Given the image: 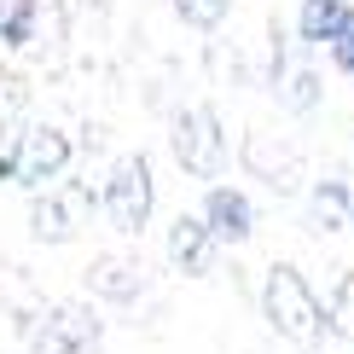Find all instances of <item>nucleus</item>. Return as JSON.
<instances>
[{
	"label": "nucleus",
	"instance_id": "obj_1",
	"mask_svg": "<svg viewBox=\"0 0 354 354\" xmlns=\"http://www.w3.org/2000/svg\"><path fill=\"white\" fill-rule=\"evenodd\" d=\"M261 314H268V326L279 337H290V343H319V337H326V302L314 297V285H308L302 268H290V261H273V268L261 273Z\"/></svg>",
	"mask_w": 354,
	"mask_h": 354
},
{
	"label": "nucleus",
	"instance_id": "obj_2",
	"mask_svg": "<svg viewBox=\"0 0 354 354\" xmlns=\"http://www.w3.org/2000/svg\"><path fill=\"white\" fill-rule=\"evenodd\" d=\"M29 354H87L105 343V319L93 314V302H47L35 314L18 319Z\"/></svg>",
	"mask_w": 354,
	"mask_h": 354
},
{
	"label": "nucleus",
	"instance_id": "obj_3",
	"mask_svg": "<svg viewBox=\"0 0 354 354\" xmlns=\"http://www.w3.org/2000/svg\"><path fill=\"white\" fill-rule=\"evenodd\" d=\"M64 169H70V140L58 134V128H47V122L18 128L12 145L0 151V180H12V186L47 192V186L64 180Z\"/></svg>",
	"mask_w": 354,
	"mask_h": 354
},
{
	"label": "nucleus",
	"instance_id": "obj_4",
	"mask_svg": "<svg viewBox=\"0 0 354 354\" xmlns=\"http://www.w3.org/2000/svg\"><path fill=\"white\" fill-rule=\"evenodd\" d=\"M169 145H174V163H180L192 180H203V186H215V174L227 169V128H221V116L209 105L174 111Z\"/></svg>",
	"mask_w": 354,
	"mask_h": 354
},
{
	"label": "nucleus",
	"instance_id": "obj_5",
	"mask_svg": "<svg viewBox=\"0 0 354 354\" xmlns=\"http://www.w3.org/2000/svg\"><path fill=\"white\" fill-rule=\"evenodd\" d=\"M151 203H157V180H151V163L134 151V157H116L111 163V180L99 192V209L116 232H145V221H151Z\"/></svg>",
	"mask_w": 354,
	"mask_h": 354
},
{
	"label": "nucleus",
	"instance_id": "obj_6",
	"mask_svg": "<svg viewBox=\"0 0 354 354\" xmlns=\"http://www.w3.org/2000/svg\"><path fill=\"white\" fill-rule=\"evenodd\" d=\"M93 203H99V192L82 186V180H64L58 192H35V203H29V239H41V244H70V239L87 227Z\"/></svg>",
	"mask_w": 354,
	"mask_h": 354
},
{
	"label": "nucleus",
	"instance_id": "obj_7",
	"mask_svg": "<svg viewBox=\"0 0 354 354\" xmlns=\"http://www.w3.org/2000/svg\"><path fill=\"white\" fill-rule=\"evenodd\" d=\"M163 250H169V268L186 273V279H203L215 261V239L203 227V215H174L169 232H163Z\"/></svg>",
	"mask_w": 354,
	"mask_h": 354
},
{
	"label": "nucleus",
	"instance_id": "obj_8",
	"mask_svg": "<svg viewBox=\"0 0 354 354\" xmlns=\"http://www.w3.org/2000/svg\"><path fill=\"white\" fill-rule=\"evenodd\" d=\"M203 227H209L215 244H244L256 232V209L239 186H209L203 192Z\"/></svg>",
	"mask_w": 354,
	"mask_h": 354
},
{
	"label": "nucleus",
	"instance_id": "obj_9",
	"mask_svg": "<svg viewBox=\"0 0 354 354\" xmlns=\"http://www.w3.org/2000/svg\"><path fill=\"white\" fill-rule=\"evenodd\" d=\"M348 29H354L348 0H302V12H297V41L302 47H337Z\"/></svg>",
	"mask_w": 354,
	"mask_h": 354
},
{
	"label": "nucleus",
	"instance_id": "obj_10",
	"mask_svg": "<svg viewBox=\"0 0 354 354\" xmlns=\"http://www.w3.org/2000/svg\"><path fill=\"white\" fill-rule=\"evenodd\" d=\"M87 290L105 297V302H116V308H134V297L145 290V279H140V268L128 256H99L93 268H87Z\"/></svg>",
	"mask_w": 354,
	"mask_h": 354
},
{
	"label": "nucleus",
	"instance_id": "obj_11",
	"mask_svg": "<svg viewBox=\"0 0 354 354\" xmlns=\"http://www.w3.org/2000/svg\"><path fill=\"white\" fill-rule=\"evenodd\" d=\"M244 163L256 169L273 192H297V151H290V145H273L268 151V134H250L244 140Z\"/></svg>",
	"mask_w": 354,
	"mask_h": 354
},
{
	"label": "nucleus",
	"instance_id": "obj_12",
	"mask_svg": "<svg viewBox=\"0 0 354 354\" xmlns=\"http://www.w3.org/2000/svg\"><path fill=\"white\" fill-rule=\"evenodd\" d=\"M308 209H314V227L319 232L348 227V180H319L314 192H308Z\"/></svg>",
	"mask_w": 354,
	"mask_h": 354
},
{
	"label": "nucleus",
	"instance_id": "obj_13",
	"mask_svg": "<svg viewBox=\"0 0 354 354\" xmlns=\"http://www.w3.org/2000/svg\"><path fill=\"white\" fill-rule=\"evenodd\" d=\"M273 76H285V82H279V93H285L290 111H314L319 105V76L308 64H285V58H273Z\"/></svg>",
	"mask_w": 354,
	"mask_h": 354
},
{
	"label": "nucleus",
	"instance_id": "obj_14",
	"mask_svg": "<svg viewBox=\"0 0 354 354\" xmlns=\"http://www.w3.org/2000/svg\"><path fill=\"white\" fill-rule=\"evenodd\" d=\"M326 331H343L354 343V268L331 285V302H326Z\"/></svg>",
	"mask_w": 354,
	"mask_h": 354
},
{
	"label": "nucleus",
	"instance_id": "obj_15",
	"mask_svg": "<svg viewBox=\"0 0 354 354\" xmlns=\"http://www.w3.org/2000/svg\"><path fill=\"white\" fill-rule=\"evenodd\" d=\"M29 35H35V0H12V6L0 12V41H6V47H24Z\"/></svg>",
	"mask_w": 354,
	"mask_h": 354
},
{
	"label": "nucleus",
	"instance_id": "obj_16",
	"mask_svg": "<svg viewBox=\"0 0 354 354\" xmlns=\"http://www.w3.org/2000/svg\"><path fill=\"white\" fill-rule=\"evenodd\" d=\"M174 12H180L192 29H221V18H227V0H174Z\"/></svg>",
	"mask_w": 354,
	"mask_h": 354
},
{
	"label": "nucleus",
	"instance_id": "obj_17",
	"mask_svg": "<svg viewBox=\"0 0 354 354\" xmlns=\"http://www.w3.org/2000/svg\"><path fill=\"white\" fill-rule=\"evenodd\" d=\"M331 58H337V70H348V76H354V29H348V35L331 47Z\"/></svg>",
	"mask_w": 354,
	"mask_h": 354
},
{
	"label": "nucleus",
	"instance_id": "obj_18",
	"mask_svg": "<svg viewBox=\"0 0 354 354\" xmlns=\"http://www.w3.org/2000/svg\"><path fill=\"white\" fill-rule=\"evenodd\" d=\"M348 221H354V180H348Z\"/></svg>",
	"mask_w": 354,
	"mask_h": 354
},
{
	"label": "nucleus",
	"instance_id": "obj_19",
	"mask_svg": "<svg viewBox=\"0 0 354 354\" xmlns=\"http://www.w3.org/2000/svg\"><path fill=\"white\" fill-rule=\"evenodd\" d=\"M348 354H354V348H348Z\"/></svg>",
	"mask_w": 354,
	"mask_h": 354
}]
</instances>
